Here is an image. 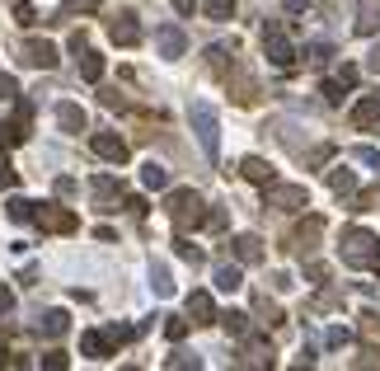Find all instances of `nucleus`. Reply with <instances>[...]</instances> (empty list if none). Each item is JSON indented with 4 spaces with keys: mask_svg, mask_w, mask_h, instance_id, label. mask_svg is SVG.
I'll return each mask as SVG.
<instances>
[{
    "mask_svg": "<svg viewBox=\"0 0 380 371\" xmlns=\"http://www.w3.org/2000/svg\"><path fill=\"white\" fill-rule=\"evenodd\" d=\"M123 338H132V329H108V334L90 329V334L80 338V348H85V357H108L113 343H123Z\"/></svg>",
    "mask_w": 380,
    "mask_h": 371,
    "instance_id": "nucleus-1",
    "label": "nucleus"
},
{
    "mask_svg": "<svg viewBox=\"0 0 380 371\" xmlns=\"http://www.w3.org/2000/svg\"><path fill=\"white\" fill-rule=\"evenodd\" d=\"M169 216H174L179 225H197L202 221V198H197V193H188V188L174 193V198H169Z\"/></svg>",
    "mask_w": 380,
    "mask_h": 371,
    "instance_id": "nucleus-2",
    "label": "nucleus"
},
{
    "mask_svg": "<svg viewBox=\"0 0 380 371\" xmlns=\"http://www.w3.org/2000/svg\"><path fill=\"white\" fill-rule=\"evenodd\" d=\"M34 221L43 225V230H76V216L71 212H61V207H47V203H34Z\"/></svg>",
    "mask_w": 380,
    "mask_h": 371,
    "instance_id": "nucleus-3",
    "label": "nucleus"
},
{
    "mask_svg": "<svg viewBox=\"0 0 380 371\" xmlns=\"http://www.w3.org/2000/svg\"><path fill=\"white\" fill-rule=\"evenodd\" d=\"M24 56H29V61H34V66H56V47L52 43H43V38H34V43H24Z\"/></svg>",
    "mask_w": 380,
    "mask_h": 371,
    "instance_id": "nucleus-4",
    "label": "nucleus"
},
{
    "mask_svg": "<svg viewBox=\"0 0 380 371\" xmlns=\"http://www.w3.org/2000/svg\"><path fill=\"white\" fill-rule=\"evenodd\" d=\"M108 34H113V43L132 47L136 38H141V29H136V19H132V14H118V19H113V29H108Z\"/></svg>",
    "mask_w": 380,
    "mask_h": 371,
    "instance_id": "nucleus-5",
    "label": "nucleus"
},
{
    "mask_svg": "<svg viewBox=\"0 0 380 371\" xmlns=\"http://www.w3.org/2000/svg\"><path fill=\"white\" fill-rule=\"evenodd\" d=\"M192 123H197V136H202V146H207V151H216V118H212L207 108H202V103L192 108Z\"/></svg>",
    "mask_w": 380,
    "mask_h": 371,
    "instance_id": "nucleus-6",
    "label": "nucleus"
},
{
    "mask_svg": "<svg viewBox=\"0 0 380 371\" xmlns=\"http://www.w3.org/2000/svg\"><path fill=\"white\" fill-rule=\"evenodd\" d=\"M94 151H99L103 160H113V165H123V160H127V146L118 141V136H108V132H99V136H94Z\"/></svg>",
    "mask_w": 380,
    "mask_h": 371,
    "instance_id": "nucleus-7",
    "label": "nucleus"
},
{
    "mask_svg": "<svg viewBox=\"0 0 380 371\" xmlns=\"http://www.w3.org/2000/svg\"><path fill=\"white\" fill-rule=\"evenodd\" d=\"M56 123L66 127V132H80V127H85V113H80L76 103H61V108H56Z\"/></svg>",
    "mask_w": 380,
    "mask_h": 371,
    "instance_id": "nucleus-8",
    "label": "nucleus"
},
{
    "mask_svg": "<svg viewBox=\"0 0 380 371\" xmlns=\"http://www.w3.org/2000/svg\"><path fill=\"white\" fill-rule=\"evenodd\" d=\"M188 310L197 315V325H212V315H216V310H212V296H207V292H192Z\"/></svg>",
    "mask_w": 380,
    "mask_h": 371,
    "instance_id": "nucleus-9",
    "label": "nucleus"
},
{
    "mask_svg": "<svg viewBox=\"0 0 380 371\" xmlns=\"http://www.w3.org/2000/svg\"><path fill=\"white\" fill-rule=\"evenodd\" d=\"M38 329H43V334H66V315H61V310H47Z\"/></svg>",
    "mask_w": 380,
    "mask_h": 371,
    "instance_id": "nucleus-10",
    "label": "nucleus"
},
{
    "mask_svg": "<svg viewBox=\"0 0 380 371\" xmlns=\"http://www.w3.org/2000/svg\"><path fill=\"white\" fill-rule=\"evenodd\" d=\"M235 249H240V259H249V263H258V259H263V249H258V240H254V235L235 240Z\"/></svg>",
    "mask_w": 380,
    "mask_h": 371,
    "instance_id": "nucleus-11",
    "label": "nucleus"
},
{
    "mask_svg": "<svg viewBox=\"0 0 380 371\" xmlns=\"http://www.w3.org/2000/svg\"><path fill=\"white\" fill-rule=\"evenodd\" d=\"M99 0H61V14H94Z\"/></svg>",
    "mask_w": 380,
    "mask_h": 371,
    "instance_id": "nucleus-12",
    "label": "nucleus"
},
{
    "mask_svg": "<svg viewBox=\"0 0 380 371\" xmlns=\"http://www.w3.org/2000/svg\"><path fill=\"white\" fill-rule=\"evenodd\" d=\"M80 76H85V80H99L103 76V56H85V61H80Z\"/></svg>",
    "mask_w": 380,
    "mask_h": 371,
    "instance_id": "nucleus-13",
    "label": "nucleus"
},
{
    "mask_svg": "<svg viewBox=\"0 0 380 371\" xmlns=\"http://www.w3.org/2000/svg\"><path fill=\"white\" fill-rule=\"evenodd\" d=\"M10 221H34V203L14 198V203H10Z\"/></svg>",
    "mask_w": 380,
    "mask_h": 371,
    "instance_id": "nucleus-14",
    "label": "nucleus"
},
{
    "mask_svg": "<svg viewBox=\"0 0 380 371\" xmlns=\"http://www.w3.org/2000/svg\"><path fill=\"white\" fill-rule=\"evenodd\" d=\"M160 47H165L169 56H174V52H183V34H174V29H165V34H160Z\"/></svg>",
    "mask_w": 380,
    "mask_h": 371,
    "instance_id": "nucleus-15",
    "label": "nucleus"
},
{
    "mask_svg": "<svg viewBox=\"0 0 380 371\" xmlns=\"http://www.w3.org/2000/svg\"><path fill=\"white\" fill-rule=\"evenodd\" d=\"M240 169H245V179H258V183L268 179V165H263V160H245Z\"/></svg>",
    "mask_w": 380,
    "mask_h": 371,
    "instance_id": "nucleus-16",
    "label": "nucleus"
},
{
    "mask_svg": "<svg viewBox=\"0 0 380 371\" xmlns=\"http://www.w3.org/2000/svg\"><path fill=\"white\" fill-rule=\"evenodd\" d=\"M145 183H150V188H165V169H160V165H145Z\"/></svg>",
    "mask_w": 380,
    "mask_h": 371,
    "instance_id": "nucleus-17",
    "label": "nucleus"
},
{
    "mask_svg": "<svg viewBox=\"0 0 380 371\" xmlns=\"http://www.w3.org/2000/svg\"><path fill=\"white\" fill-rule=\"evenodd\" d=\"M216 282H221L225 292H235V287H240V273L235 268H221V278H216Z\"/></svg>",
    "mask_w": 380,
    "mask_h": 371,
    "instance_id": "nucleus-18",
    "label": "nucleus"
},
{
    "mask_svg": "<svg viewBox=\"0 0 380 371\" xmlns=\"http://www.w3.org/2000/svg\"><path fill=\"white\" fill-rule=\"evenodd\" d=\"M10 310H14V292L0 282V315H10Z\"/></svg>",
    "mask_w": 380,
    "mask_h": 371,
    "instance_id": "nucleus-19",
    "label": "nucleus"
},
{
    "mask_svg": "<svg viewBox=\"0 0 380 371\" xmlns=\"http://www.w3.org/2000/svg\"><path fill=\"white\" fill-rule=\"evenodd\" d=\"M14 19H19V24H34V5H29V0H19V5H14Z\"/></svg>",
    "mask_w": 380,
    "mask_h": 371,
    "instance_id": "nucleus-20",
    "label": "nucleus"
},
{
    "mask_svg": "<svg viewBox=\"0 0 380 371\" xmlns=\"http://www.w3.org/2000/svg\"><path fill=\"white\" fill-rule=\"evenodd\" d=\"M43 367H47V371H56V367H66V352H47V357H43Z\"/></svg>",
    "mask_w": 380,
    "mask_h": 371,
    "instance_id": "nucleus-21",
    "label": "nucleus"
},
{
    "mask_svg": "<svg viewBox=\"0 0 380 371\" xmlns=\"http://www.w3.org/2000/svg\"><path fill=\"white\" fill-rule=\"evenodd\" d=\"M10 183H14V169L5 165V160H0V188H10Z\"/></svg>",
    "mask_w": 380,
    "mask_h": 371,
    "instance_id": "nucleus-22",
    "label": "nucleus"
},
{
    "mask_svg": "<svg viewBox=\"0 0 380 371\" xmlns=\"http://www.w3.org/2000/svg\"><path fill=\"white\" fill-rule=\"evenodd\" d=\"M0 99H14V80L10 76H0Z\"/></svg>",
    "mask_w": 380,
    "mask_h": 371,
    "instance_id": "nucleus-23",
    "label": "nucleus"
},
{
    "mask_svg": "<svg viewBox=\"0 0 380 371\" xmlns=\"http://www.w3.org/2000/svg\"><path fill=\"white\" fill-rule=\"evenodd\" d=\"M212 14H221V19H225V14H230V0H212Z\"/></svg>",
    "mask_w": 380,
    "mask_h": 371,
    "instance_id": "nucleus-24",
    "label": "nucleus"
},
{
    "mask_svg": "<svg viewBox=\"0 0 380 371\" xmlns=\"http://www.w3.org/2000/svg\"><path fill=\"white\" fill-rule=\"evenodd\" d=\"M5 141H10V132H5V127H0V146H5Z\"/></svg>",
    "mask_w": 380,
    "mask_h": 371,
    "instance_id": "nucleus-25",
    "label": "nucleus"
}]
</instances>
